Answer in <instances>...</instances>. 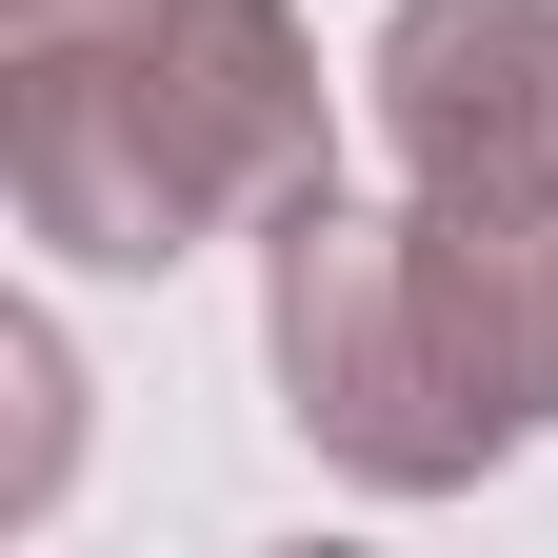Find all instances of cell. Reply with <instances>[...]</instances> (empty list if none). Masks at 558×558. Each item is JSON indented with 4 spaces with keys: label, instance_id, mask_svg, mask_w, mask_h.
I'll return each mask as SVG.
<instances>
[{
    "label": "cell",
    "instance_id": "obj_1",
    "mask_svg": "<svg viewBox=\"0 0 558 558\" xmlns=\"http://www.w3.org/2000/svg\"><path fill=\"white\" fill-rule=\"evenodd\" d=\"M259 360L319 478L459 499L558 439V199H300L259 220Z\"/></svg>",
    "mask_w": 558,
    "mask_h": 558
},
{
    "label": "cell",
    "instance_id": "obj_2",
    "mask_svg": "<svg viewBox=\"0 0 558 558\" xmlns=\"http://www.w3.org/2000/svg\"><path fill=\"white\" fill-rule=\"evenodd\" d=\"M319 180H339V100H319L300 0H120V21L0 60V199L81 279L259 240Z\"/></svg>",
    "mask_w": 558,
    "mask_h": 558
},
{
    "label": "cell",
    "instance_id": "obj_3",
    "mask_svg": "<svg viewBox=\"0 0 558 558\" xmlns=\"http://www.w3.org/2000/svg\"><path fill=\"white\" fill-rule=\"evenodd\" d=\"M360 100L418 199H558V0H399Z\"/></svg>",
    "mask_w": 558,
    "mask_h": 558
},
{
    "label": "cell",
    "instance_id": "obj_4",
    "mask_svg": "<svg viewBox=\"0 0 558 558\" xmlns=\"http://www.w3.org/2000/svg\"><path fill=\"white\" fill-rule=\"evenodd\" d=\"M0 399H21V459H0V519L60 499V439H81V360H60V319H0Z\"/></svg>",
    "mask_w": 558,
    "mask_h": 558
},
{
    "label": "cell",
    "instance_id": "obj_5",
    "mask_svg": "<svg viewBox=\"0 0 558 558\" xmlns=\"http://www.w3.org/2000/svg\"><path fill=\"white\" fill-rule=\"evenodd\" d=\"M81 21H120V0H0V60H21V40H81Z\"/></svg>",
    "mask_w": 558,
    "mask_h": 558
}]
</instances>
